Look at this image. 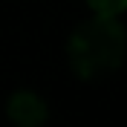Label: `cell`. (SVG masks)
<instances>
[{
    "label": "cell",
    "mask_w": 127,
    "mask_h": 127,
    "mask_svg": "<svg viewBox=\"0 0 127 127\" xmlns=\"http://www.w3.org/2000/svg\"><path fill=\"white\" fill-rule=\"evenodd\" d=\"M127 55V32L119 23V17L95 15L69 35L66 58L72 72L81 81L107 78L124 64Z\"/></svg>",
    "instance_id": "1"
},
{
    "label": "cell",
    "mask_w": 127,
    "mask_h": 127,
    "mask_svg": "<svg viewBox=\"0 0 127 127\" xmlns=\"http://www.w3.org/2000/svg\"><path fill=\"white\" fill-rule=\"evenodd\" d=\"M6 116L15 127H43L46 119H49V107L38 93L17 90L6 101Z\"/></svg>",
    "instance_id": "2"
},
{
    "label": "cell",
    "mask_w": 127,
    "mask_h": 127,
    "mask_svg": "<svg viewBox=\"0 0 127 127\" xmlns=\"http://www.w3.org/2000/svg\"><path fill=\"white\" fill-rule=\"evenodd\" d=\"M87 3L93 6L95 15H110V17H119L127 9V0H87Z\"/></svg>",
    "instance_id": "3"
}]
</instances>
